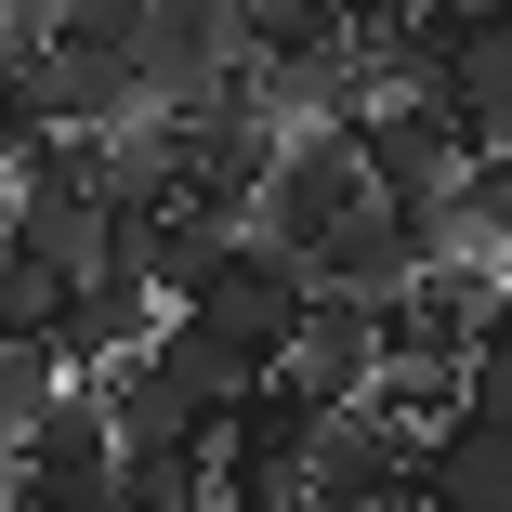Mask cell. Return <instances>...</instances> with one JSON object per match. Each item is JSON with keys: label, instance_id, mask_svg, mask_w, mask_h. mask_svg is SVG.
I'll return each instance as SVG.
<instances>
[{"label": "cell", "instance_id": "obj_16", "mask_svg": "<svg viewBox=\"0 0 512 512\" xmlns=\"http://www.w3.org/2000/svg\"><path fill=\"white\" fill-rule=\"evenodd\" d=\"M145 14H158V0H66L53 40H79V53H145Z\"/></svg>", "mask_w": 512, "mask_h": 512}, {"label": "cell", "instance_id": "obj_7", "mask_svg": "<svg viewBox=\"0 0 512 512\" xmlns=\"http://www.w3.org/2000/svg\"><path fill=\"white\" fill-rule=\"evenodd\" d=\"M158 316H171V289H158V263H92L79 289H66V329H53V355L66 368H119V355H145L158 342Z\"/></svg>", "mask_w": 512, "mask_h": 512}, {"label": "cell", "instance_id": "obj_11", "mask_svg": "<svg viewBox=\"0 0 512 512\" xmlns=\"http://www.w3.org/2000/svg\"><path fill=\"white\" fill-rule=\"evenodd\" d=\"M447 224H460V250L512 263V145H473V158H460V184H447Z\"/></svg>", "mask_w": 512, "mask_h": 512}, {"label": "cell", "instance_id": "obj_3", "mask_svg": "<svg viewBox=\"0 0 512 512\" xmlns=\"http://www.w3.org/2000/svg\"><path fill=\"white\" fill-rule=\"evenodd\" d=\"M106 486H119V421L92 381H66L27 421V447L0 460V512H106Z\"/></svg>", "mask_w": 512, "mask_h": 512}, {"label": "cell", "instance_id": "obj_13", "mask_svg": "<svg viewBox=\"0 0 512 512\" xmlns=\"http://www.w3.org/2000/svg\"><path fill=\"white\" fill-rule=\"evenodd\" d=\"M66 263H27V250H0V329H14V342H53L66 329Z\"/></svg>", "mask_w": 512, "mask_h": 512}, {"label": "cell", "instance_id": "obj_15", "mask_svg": "<svg viewBox=\"0 0 512 512\" xmlns=\"http://www.w3.org/2000/svg\"><path fill=\"white\" fill-rule=\"evenodd\" d=\"M460 407H499V421H512V289L486 302V329H473V355H460Z\"/></svg>", "mask_w": 512, "mask_h": 512}, {"label": "cell", "instance_id": "obj_14", "mask_svg": "<svg viewBox=\"0 0 512 512\" xmlns=\"http://www.w3.org/2000/svg\"><path fill=\"white\" fill-rule=\"evenodd\" d=\"M355 14L342 0H250V53H342Z\"/></svg>", "mask_w": 512, "mask_h": 512}, {"label": "cell", "instance_id": "obj_8", "mask_svg": "<svg viewBox=\"0 0 512 512\" xmlns=\"http://www.w3.org/2000/svg\"><path fill=\"white\" fill-rule=\"evenodd\" d=\"M276 381H302L316 407H355V394L381 381V302L316 289V302H302V329H289V355H276Z\"/></svg>", "mask_w": 512, "mask_h": 512}, {"label": "cell", "instance_id": "obj_10", "mask_svg": "<svg viewBox=\"0 0 512 512\" xmlns=\"http://www.w3.org/2000/svg\"><path fill=\"white\" fill-rule=\"evenodd\" d=\"M106 512H211V447H119Z\"/></svg>", "mask_w": 512, "mask_h": 512}, {"label": "cell", "instance_id": "obj_17", "mask_svg": "<svg viewBox=\"0 0 512 512\" xmlns=\"http://www.w3.org/2000/svg\"><path fill=\"white\" fill-rule=\"evenodd\" d=\"M53 27H66V0H0V40H14V53H40Z\"/></svg>", "mask_w": 512, "mask_h": 512}, {"label": "cell", "instance_id": "obj_4", "mask_svg": "<svg viewBox=\"0 0 512 512\" xmlns=\"http://www.w3.org/2000/svg\"><path fill=\"white\" fill-rule=\"evenodd\" d=\"M302 512H421V434H407L381 394L329 407L316 460H302Z\"/></svg>", "mask_w": 512, "mask_h": 512}, {"label": "cell", "instance_id": "obj_19", "mask_svg": "<svg viewBox=\"0 0 512 512\" xmlns=\"http://www.w3.org/2000/svg\"><path fill=\"white\" fill-rule=\"evenodd\" d=\"M421 512H434V499H421Z\"/></svg>", "mask_w": 512, "mask_h": 512}, {"label": "cell", "instance_id": "obj_5", "mask_svg": "<svg viewBox=\"0 0 512 512\" xmlns=\"http://www.w3.org/2000/svg\"><path fill=\"white\" fill-rule=\"evenodd\" d=\"M250 66V0H158L145 14V92L158 106H224Z\"/></svg>", "mask_w": 512, "mask_h": 512}, {"label": "cell", "instance_id": "obj_12", "mask_svg": "<svg viewBox=\"0 0 512 512\" xmlns=\"http://www.w3.org/2000/svg\"><path fill=\"white\" fill-rule=\"evenodd\" d=\"M66 381H79V368H66L53 342H14V329H0V460L27 447V421H40V407H53Z\"/></svg>", "mask_w": 512, "mask_h": 512}, {"label": "cell", "instance_id": "obj_2", "mask_svg": "<svg viewBox=\"0 0 512 512\" xmlns=\"http://www.w3.org/2000/svg\"><path fill=\"white\" fill-rule=\"evenodd\" d=\"M368 211H381V184H368L355 132H276V158H263V197H250V237H263V250L316 263V250H342Z\"/></svg>", "mask_w": 512, "mask_h": 512}, {"label": "cell", "instance_id": "obj_18", "mask_svg": "<svg viewBox=\"0 0 512 512\" xmlns=\"http://www.w3.org/2000/svg\"><path fill=\"white\" fill-rule=\"evenodd\" d=\"M14 92H27V53L0 40V132H14ZM14 145H27V132H14Z\"/></svg>", "mask_w": 512, "mask_h": 512}, {"label": "cell", "instance_id": "obj_9", "mask_svg": "<svg viewBox=\"0 0 512 512\" xmlns=\"http://www.w3.org/2000/svg\"><path fill=\"white\" fill-rule=\"evenodd\" d=\"M421 499L434 512H512V421L499 407H447L421 434Z\"/></svg>", "mask_w": 512, "mask_h": 512}, {"label": "cell", "instance_id": "obj_6", "mask_svg": "<svg viewBox=\"0 0 512 512\" xmlns=\"http://www.w3.org/2000/svg\"><path fill=\"white\" fill-rule=\"evenodd\" d=\"M355 158L381 197H447L460 184V119H447V92H368V119H355Z\"/></svg>", "mask_w": 512, "mask_h": 512}, {"label": "cell", "instance_id": "obj_1", "mask_svg": "<svg viewBox=\"0 0 512 512\" xmlns=\"http://www.w3.org/2000/svg\"><path fill=\"white\" fill-rule=\"evenodd\" d=\"M250 381H263V368H250L211 316H158V342H145V355L92 368V394H106L119 447H211V434L237 421V394H250Z\"/></svg>", "mask_w": 512, "mask_h": 512}]
</instances>
